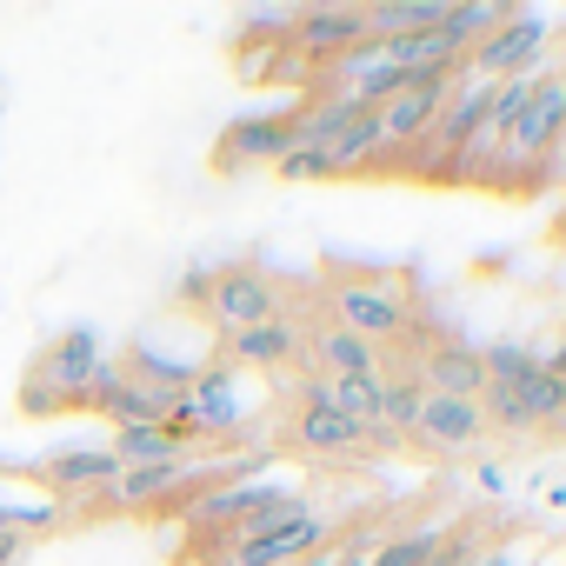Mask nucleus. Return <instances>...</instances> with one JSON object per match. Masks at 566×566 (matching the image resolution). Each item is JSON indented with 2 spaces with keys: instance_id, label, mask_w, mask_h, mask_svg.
Here are the masks:
<instances>
[{
  "instance_id": "nucleus-1",
  "label": "nucleus",
  "mask_w": 566,
  "mask_h": 566,
  "mask_svg": "<svg viewBox=\"0 0 566 566\" xmlns=\"http://www.w3.org/2000/svg\"><path fill=\"white\" fill-rule=\"evenodd\" d=\"M559 134H566V67L533 74V101L520 107V120L506 127V140L493 147V160L480 167V180H486V187H506V193L533 187V180L546 174Z\"/></svg>"
},
{
  "instance_id": "nucleus-2",
  "label": "nucleus",
  "mask_w": 566,
  "mask_h": 566,
  "mask_svg": "<svg viewBox=\"0 0 566 566\" xmlns=\"http://www.w3.org/2000/svg\"><path fill=\"white\" fill-rule=\"evenodd\" d=\"M107 374V354H101V340L81 327V334H61L41 360H34V374H28V387H21V407L28 413H74V407H87V394H94V380Z\"/></svg>"
},
{
  "instance_id": "nucleus-3",
  "label": "nucleus",
  "mask_w": 566,
  "mask_h": 566,
  "mask_svg": "<svg viewBox=\"0 0 566 566\" xmlns=\"http://www.w3.org/2000/svg\"><path fill=\"white\" fill-rule=\"evenodd\" d=\"M453 81H460V67H453V74H407V81L374 107L380 167H387V160H394V167H413V154L427 147V134H433V120H440V107H447V94H453Z\"/></svg>"
},
{
  "instance_id": "nucleus-4",
  "label": "nucleus",
  "mask_w": 566,
  "mask_h": 566,
  "mask_svg": "<svg viewBox=\"0 0 566 566\" xmlns=\"http://www.w3.org/2000/svg\"><path fill=\"white\" fill-rule=\"evenodd\" d=\"M327 321L347 327V334H360L367 347H394V340L413 334L407 294L394 287V280H380V273H340L334 287H327Z\"/></svg>"
},
{
  "instance_id": "nucleus-5",
  "label": "nucleus",
  "mask_w": 566,
  "mask_h": 566,
  "mask_svg": "<svg viewBox=\"0 0 566 566\" xmlns=\"http://www.w3.org/2000/svg\"><path fill=\"white\" fill-rule=\"evenodd\" d=\"M247 420H253V400H247L240 367L213 360V367H200V374L187 380V394H180V407H174V420H167V427L193 447V440H233Z\"/></svg>"
},
{
  "instance_id": "nucleus-6",
  "label": "nucleus",
  "mask_w": 566,
  "mask_h": 566,
  "mask_svg": "<svg viewBox=\"0 0 566 566\" xmlns=\"http://www.w3.org/2000/svg\"><path fill=\"white\" fill-rule=\"evenodd\" d=\"M200 314H207V327L227 340V334H247V327H260V321H280V314H287V301H280V287H273L260 266H220V273H207Z\"/></svg>"
},
{
  "instance_id": "nucleus-7",
  "label": "nucleus",
  "mask_w": 566,
  "mask_h": 566,
  "mask_svg": "<svg viewBox=\"0 0 566 566\" xmlns=\"http://www.w3.org/2000/svg\"><path fill=\"white\" fill-rule=\"evenodd\" d=\"M546 41H553V21L546 14H526V8H513L473 54H467V67L460 74H473V81H513V74H539V54H546Z\"/></svg>"
},
{
  "instance_id": "nucleus-8",
  "label": "nucleus",
  "mask_w": 566,
  "mask_h": 566,
  "mask_svg": "<svg viewBox=\"0 0 566 566\" xmlns=\"http://www.w3.org/2000/svg\"><path fill=\"white\" fill-rule=\"evenodd\" d=\"M321 546H334V520L327 513H301L294 526H273L260 539H227L220 546V566H301Z\"/></svg>"
},
{
  "instance_id": "nucleus-9",
  "label": "nucleus",
  "mask_w": 566,
  "mask_h": 566,
  "mask_svg": "<svg viewBox=\"0 0 566 566\" xmlns=\"http://www.w3.org/2000/svg\"><path fill=\"white\" fill-rule=\"evenodd\" d=\"M207 467H193L187 453L180 460H154V467H120L114 473V486L94 500V506H114V513H147V506H160V500H174L180 486H193Z\"/></svg>"
},
{
  "instance_id": "nucleus-10",
  "label": "nucleus",
  "mask_w": 566,
  "mask_h": 566,
  "mask_svg": "<svg viewBox=\"0 0 566 566\" xmlns=\"http://www.w3.org/2000/svg\"><path fill=\"white\" fill-rule=\"evenodd\" d=\"M67 520H74V506H67L48 480H21V473L0 467V526H8V533L41 539V533H54V526H67Z\"/></svg>"
},
{
  "instance_id": "nucleus-11",
  "label": "nucleus",
  "mask_w": 566,
  "mask_h": 566,
  "mask_svg": "<svg viewBox=\"0 0 566 566\" xmlns=\"http://www.w3.org/2000/svg\"><path fill=\"white\" fill-rule=\"evenodd\" d=\"M114 473H120V460H114L107 447H61V453H48V467H41V480H48L74 513H87V506L114 486Z\"/></svg>"
},
{
  "instance_id": "nucleus-12",
  "label": "nucleus",
  "mask_w": 566,
  "mask_h": 566,
  "mask_svg": "<svg viewBox=\"0 0 566 566\" xmlns=\"http://www.w3.org/2000/svg\"><path fill=\"white\" fill-rule=\"evenodd\" d=\"M287 147H294V114H253L220 134L213 160H220V174H240V167H273Z\"/></svg>"
},
{
  "instance_id": "nucleus-13",
  "label": "nucleus",
  "mask_w": 566,
  "mask_h": 566,
  "mask_svg": "<svg viewBox=\"0 0 566 566\" xmlns=\"http://www.w3.org/2000/svg\"><path fill=\"white\" fill-rule=\"evenodd\" d=\"M287 41H294V54L334 67L340 54H354L367 41V8H301V21H294Z\"/></svg>"
},
{
  "instance_id": "nucleus-14",
  "label": "nucleus",
  "mask_w": 566,
  "mask_h": 566,
  "mask_svg": "<svg viewBox=\"0 0 566 566\" xmlns=\"http://www.w3.org/2000/svg\"><path fill=\"white\" fill-rule=\"evenodd\" d=\"M301 340H307V327H294L287 314H280V321H260V327H247V334H227L220 354H227V367H240V374H273V367L301 360Z\"/></svg>"
},
{
  "instance_id": "nucleus-15",
  "label": "nucleus",
  "mask_w": 566,
  "mask_h": 566,
  "mask_svg": "<svg viewBox=\"0 0 566 566\" xmlns=\"http://www.w3.org/2000/svg\"><path fill=\"white\" fill-rule=\"evenodd\" d=\"M413 440H427V447H440V453H467V447L486 440V413H480V400L427 394V400H420V427H413Z\"/></svg>"
},
{
  "instance_id": "nucleus-16",
  "label": "nucleus",
  "mask_w": 566,
  "mask_h": 566,
  "mask_svg": "<svg viewBox=\"0 0 566 566\" xmlns=\"http://www.w3.org/2000/svg\"><path fill=\"white\" fill-rule=\"evenodd\" d=\"M301 360L321 374V380H347V374H380V347H367L360 334H347V327H334V321H321V327H307V340H301Z\"/></svg>"
},
{
  "instance_id": "nucleus-17",
  "label": "nucleus",
  "mask_w": 566,
  "mask_h": 566,
  "mask_svg": "<svg viewBox=\"0 0 566 566\" xmlns=\"http://www.w3.org/2000/svg\"><path fill=\"white\" fill-rule=\"evenodd\" d=\"M427 394H453V400H480L486 394V367H480V347L467 340H440L427 354V374H420Z\"/></svg>"
},
{
  "instance_id": "nucleus-18",
  "label": "nucleus",
  "mask_w": 566,
  "mask_h": 566,
  "mask_svg": "<svg viewBox=\"0 0 566 566\" xmlns=\"http://www.w3.org/2000/svg\"><path fill=\"white\" fill-rule=\"evenodd\" d=\"M294 447H301V453H321V460H334V453H367V427H354V420L334 413V407H307V400H301V413H294Z\"/></svg>"
},
{
  "instance_id": "nucleus-19",
  "label": "nucleus",
  "mask_w": 566,
  "mask_h": 566,
  "mask_svg": "<svg viewBox=\"0 0 566 566\" xmlns=\"http://www.w3.org/2000/svg\"><path fill=\"white\" fill-rule=\"evenodd\" d=\"M506 14H513V8H500V0H460V8H440V34H447L460 54H473Z\"/></svg>"
},
{
  "instance_id": "nucleus-20",
  "label": "nucleus",
  "mask_w": 566,
  "mask_h": 566,
  "mask_svg": "<svg viewBox=\"0 0 566 566\" xmlns=\"http://www.w3.org/2000/svg\"><path fill=\"white\" fill-rule=\"evenodd\" d=\"M120 467H154V460H180L187 440L174 427H114V447H107Z\"/></svg>"
},
{
  "instance_id": "nucleus-21",
  "label": "nucleus",
  "mask_w": 566,
  "mask_h": 566,
  "mask_svg": "<svg viewBox=\"0 0 566 566\" xmlns=\"http://www.w3.org/2000/svg\"><path fill=\"white\" fill-rule=\"evenodd\" d=\"M374 167H380V127H374V114H360V120L327 147V174L347 180V174H374Z\"/></svg>"
},
{
  "instance_id": "nucleus-22",
  "label": "nucleus",
  "mask_w": 566,
  "mask_h": 566,
  "mask_svg": "<svg viewBox=\"0 0 566 566\" xmlns=\"http://www.w3.org/2000/svg\"><path fill=\"white\" fill-rule=\"evenodd\" d=\"M520 413H526V427H566V380L559 374H546V367H533L520 387Z\"/></svg>"
},
{
  "instance_id": "nucleus-23",
  "label": "nucleus",
  "mask_w": 566,
  "mask_h": 566,
  "mask_svg": "<svg viewBox=\"0 0 566 566\" xmlns=\"http://www.w3.org/2000/svg\"><path fill=\"white\" fill-rule=\"evenodd\" d=\"M480 367H486V380H493V387H520V380L539 367V354H533V347H520V340H493V347H480Z\"/></svg>"
},
{
  "instance_id": "nucleus-24",
  "label": "nucleus",
  "mask_w": 566,
  "mask_h": 566,
  "mask_svg": "<svg viewBox=\"0 0 566 566\" xmlns=\"http://www.w3.org/2000/svg\"><path fill=\"white\" fill-rule=\"evenodd\" d=\"M420 400H427L420 380H387V413H380V427L400 433V440H413V427H420Z\"/></svg>"
},
{
  "instance_id": "nucleus-25",
  "label": "nucleus",
  "mask_w": 566,
  "mask_h": 566,
  "mask_svg": "<svg viewBox=\"0 0 566 566\" xmlns=\"http://www.w3.org/2000/svg\"><path fill=\"white\" fill-rule=\"evenodd\" d=\"M273 174H280V180H334L321 147H287V154L273 160Z\"/></svg>"
},
{
  "instance_id": "nucleus-26",
  "label": "nucleus",
  "mask_w": 566,
  "mask_h": 566,
  "mask_svg": "<svg viewBox=\"0 0 566 566\" xmlns=\"http://www.w3.org/2000/svg\"><path fill=\"white\" fill-rule=\"evenodd\" d=\"M28 553H34V539H21V533L0 526V566H28Z\"/></svg>"
},
{
  "instance_id": "nucleus-27",
  "label": "nucleus",
  "mask_w": 566,
  "mask_h": 566,
  "mask_svg": "<svg viewBox=\"0 0 566 566\" xmlns=\"http://www.w3.org/2000/svg\"><path fill=\"white\" fill-rule=\"evenodd\" d=\"M500 486H506V473H500V467L486 460V467H480V493H500Z\"/></svg>"
},
{
  "instance_id": "nucleus-28",
  "label": "nucleus",
  "mask_w": 566,
  "mask_h": 566,
  "mask_svg": "<svg viewBox=\"0 0 566 566\" xmlns=\"http://www.w3.org/2000/svg\"><path fill=\"white\" fill-rule=\"evenodd\" d=\"M539 367H546V374H559V380H566V340H559V347H553V354H546V360H539Z\"/></svg>"
},
{
  "instance_id": "nucleus-29",
  "label": "nucleus",
  "mask_w": 566,
  "mask_h": 566,
  "mask_svg": "<svg viewBox=\"0 0 566 566\" xmlns=\"http://www.w3.org/2000/svg\"><path fill=\"white\" fill-rule=\"evenodd\" d=\"M546 174H553V180H566V134H559V147H553V160H546Z\"/></svg>"
}]
</instances>
